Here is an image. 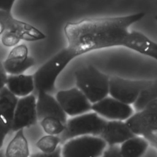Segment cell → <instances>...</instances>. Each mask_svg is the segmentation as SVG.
I'll use <instances>...</instances> for the list:
<instances>
[{"label":"cell","mask_w":157,"mask_h":157,"mask_svg":"<svg viewBox=\"0 0 157 157\" xmlns=\"http://www.w3.org/2000/svg\"><path fill=\"white\" fill-rule=\"evenodd\" d=\"M124 122L135 135L144 138L150 145L156 147L157 99L142 110L133 113Z\"/></svg>","instance_id":"obj_4"},{"label":"cell","mask_w":157,"mask_h":157,"mask_svg":"<svg viewBox=\"0 0 157 157\" xmlns=\"http://www.w3.org/2000/svg\"><path fill=\"white\" fill-rule=\"evenodd\" d=\"M7 135L0 131V150H2L3 148V145L4 143V141L6 139V137Z\"/></svg>","instance_id":"obj_28"},{"label":"cell","mask_w":157,"mask_h":157,"mask_svg":"<svg viewBox=\"0 0 157 157\" xmlns=\"http://www.w3.org/2000/svg\"><path fill=\"white\" fill-rule=\"evenodd\" d=\"M7 74L6 72L2 63L0 61V90L6 86Z\"/></svg>","instance_id":"obj_27"},{"label":"cell","mask_w":157,"mask_h":157,"mask_svg":"<svg viewBox=\"0 0 157 157\" xmlns=\"http://www.w3.org/2000/svg\"><path fill=\"white\" fill-rule=\"evenodd\" d=\"M77 88L89 102L94 103L109 94V77L89 65L77 70L75 73Z\"/></svg>","instance_id":"obj_3"},{"label":"cell","mask_w":157,"mask_h":157,"mask_svg":"<svg viewBox=\"0 0 157 157\" xmlns=\"http://www.w3.org/2000/svg\"><path fill=\"white\" fill-rule=\"evenodd\" d=\"M36 99L29 94L18 100L14 112L11 132H17L35 125L37 122Z\"/></svg>","instance_id":"obj_10"},{"label":"cell","mask_w":157,"mask_h":157,"mask_svg":"<svg viewBox=\"0 0 157 157\" xmlns=\"http://www.w3.org/2000/svg\"><path fill=\"white\" fill-rule=\"evenodd\" d=\"M29 157H61V146L52 153H43L39 151L31 153Z\"/></svg>","instance_id":"obj_25"},{"label":"cell","mask_w":157,"mask_h":157,"mask_svg":"<svg viewBox=\"0 0 157 157\" xmlns=\"http://www.w3.org/2000/svg\"><path fill=\"white\" fill-rule=\"evenodd\" d=\"M91 110L108 121H124L134 113L133 108L130 105L110 97H106L93 103L91 105Z\"/></svg>","instance_id":"obj_9"},{"label":"cell","mask_w":157,"mask_h":157,"mask_svg":"<svg viewBox=\"0 0 157 157\" xmlns=\"http://www.w3.org/2000/svg\"><path fill=\"white\" fill-rule=\"evenodd\" d=\"M135 135L124 121H108L105 123L99 135L107 146L121 144Z\"/></svg>","instance_id":"obj_13"},{"label":"cell","mask_w":157,"mask_h":157,"mask_svg":"<svg viewBox=\"0 0 157 157\" xmlns=\"http://www.w3.org/2000/svg\"><path fill=\"white\" fill-rule=\"evenodd\" d=\"M14 2L12 0H0V12L11 14Z\"/></svg>","instance_id":"obj_26"},{"label":"cell","mask_w":157,"mask_h":157,"mask_svg":"<svg viewBox=\"0 0 157 157\" xmlns=\"http://www.w3.org/2000/svg\"><path fill=\"white\" fill-rule=\"evenodd\" d=\"M18 100L6 86L0 90V131L6 135L11 132Z\"/></svg>","instance_id":"obj_15"},{"label":"cell","mask_w":157,"mask_h":157,"mask_svg":"<svg viewBox=\"0 0 157 157\" xmlns=\"http://www.w3.org/2000/svg\"><path fill=\"white\" fill-rule=\"evenodd\" d=\"M144 15V12H138L120 17L69 22L64 28L67 47L77 57L94 50L123 46L129 27Z\"/></svg>","instance_id":"obj_1"},{"label":"cell","mask_w":157,"mask_h":157,"mask_svg":"<svg viewBox=\"0 0 157 157\" xmlns=\"http://www.w3.org/2000/svg\"><path fill=\"white\" fill-rule=\"evenodd\" d=\"M156 99H157V81L155 79L150 85L139 92L133 103V107L136 112L140 111Z\"/></svg>","instance_id":"obj_20"},{"label":"cell","mask_w":157,"mask_h":157,"mask_svg":"<svg viewBox=\"0 0 157 157\" xmlns=\"http://www.w3.org/2000/svg\"><path fill=\"white\" fill-rule=\"evenodd\" d=\"M3 150L5 157H29L30 149L24 129L15 132Z\"/></svg>","instance_id":"obj_18"},{"label":"cell","mask_w":157,"mask_h":157,"mask_svg":"<svg viewBox=\"0 0 157 157\" xmlns=\"http://www.w3.org/2000/svg\"><path fill=\"white\" fill-rule=\"evenodd\" d=\"M100 157H121L119 152V146H107Z\"/></svg>","instance_id":"obj_24"},{"label":"cell","mask_w":157,"mask_h":157,"mask_svg":"<svg viewBox=\"0 0 157 157\" xmlns=\"http://www.w3.org/2000/svg\"><path fill=\"white\" fill-rule=\"evenodd\" d=\"M5 31V28H4V26L3 25V23L0 22V36L2 34V33L4 32Z\"/></svg>","instance_id":"obj_29"},{"label":"cell","mask_w":157,"mask_h":157,"mask_svg":"<svg viewBox=\"0 0 157 157\" xmlns=\"http://www.w3.org/2000/svg\"><path fill=\"white\" fill-rule=\"evenodd\" d=\"M6 87L16 97H26L34 90L33 76L23 74L7 75Z\"/></svg>","instance_id":"obj_17"},{"label":"cell","mask_w":157,"mask_h":157,"mask_svg":"<svg viewBox=\"0 0 157 157\" xmlns=\"http://www.w3.org/2000/svg\"><path fill=\"white\" fill-rule=\"evenodd\" d=\"M107 147L106 143L99 137H77L62 144L61 157H100Z\"/></svg>","instance_id":"obj_6"},{"label":"cell","mask_w":157,"mask_h":157,"mask_svg":"<svg viewBox=\"0 0 157 157\" xmlns=\"http://www.w3.org/2000/svg\"><path fill=\"white\" fill-rule=\"evenodd\" d=\"M107 120L94 112L67 119L63 132L59 135L62 145L67 140L83 135L99 137Z\"/></svg>","instance_id":"obj_5"},{"label":"cell","mask_w":157,"mask_h":157,"mask_svg":"<svg viewBox=\"0 0 157 157\" xmlns=\"http://www.w3.org/2000/svg\"><path fill=\"white\" fill-rule=\"evenodd\" d=\"M123 46L155 60L157 58L156 43L141 32L135 30L129 31L123 41Z\"/></svg>","instance_id":"obj_16"},{"label":"cell","mask_w":157,"mask_h":157,"mask_svg":"<svg viewBox=\"0 0 157 157\" xmlns=\"http://www.w3.org/2000/svg\"><path fill=\"white\" fill-rule=\"evenodd\" d=\"M0 22L3 23L5 30L15 33L21 40L36 41L46 38V36L39 30L30 24L14 18L11 14L0 12Z\"/></svg>","instance_id":"obj_12"},{"label":"cell","mask_w":157,"mask_h":157,"mask_svg":"<svg viewBox=\"0 0 157 157\" xmlns=\"http://www.w3.org/2000/svg\"><path fill=\"white\" fill-rule=\"evenodd\" d=\"M6 72L10 75H17L24 73L35 65L34 59L28 56V49L25 44L15 46L2 62Z\"/></svg>","instance_id":"obj_11"},{"label":"cell","mask_w":157,"mask_h":157,"mask_svg":"<svg viewBox=\"0 0 157 157\" xmlns=\"http://www.w3.org/2000/svg\"><path fill=\"white\" fill-rule=\"evenodd\" d=\"M154 80H131L114 76L109 78V94L112 98L126 104L134 102L139 92Z\"/></svg>","instance_id":"obj_7"},{"label":"cell","mask_w":157,"mask_h":157,"mask_svg":"<svg viewBox=\"0 0 157 157\" xmlns=\"http://www.w3.org/2000/svg\"><path fill=\"white\" fill-rule=\"evenodd\" d=\"M150 147L148 142L144 138L134 136L119 146L121 157H142Z\"/></svg>","instance_id":"obj_19"},{"label":"cell","mask_w":157,"mask_h":157,"mask_svg":"<svg viewBox=\"0 0 157 157\" xmlns=\"http://www.w3.org/2000/svg\"><path fill=\"white\" fill-rule=\"evenodd\" d=\"M0 157H5L4 155V150L3 148L0 150Z\"/></svg>","instance_id":"obj_30"},{"label":"cell","mask_w":157,"mask_h":157,"mask_svg":"<svg viewBox=\"0 0 157 157\" xmlns=\"http://www.w3.org/2000/svg\"><path fill=\"white\" fill-rule=\"evenodd\" d=\"M21 39L15 33L5 30L1 35V42L6 47H13L16 46L19 43Z\"/></svg>","instance_id":"obj_23"},{"label":"cell","mask_w":157,"mask_h":157,"mask_svg":"<svg viewBox=\"0 0 157 157\" xmlns=\"http://www.w3.org/2000/svg\"><path fill=\"white\" fill-rule=\"evenodd\" d=\"M39 123L43 131L47 135H59L65 128V124L56 118H44L39 121Z\"/></svg>","instance_id":"obj_21"},{"label":"cell","mask_w":157,"mask_h":157,"mask_svg":"<svg viewBox=\"0 0 157 157\" xmlns=\"http://www.w3.org/2000/svg\"><path fill=\"white\" fill-rule=\"evenodd\" d=\"M77 56L67 47L62 49L43 64L33 76L36 95L39 92L50 94L55 90V81L66 65Z\"/></svg>","instance_id":"obj_2"},{"label":"cell","mask_w":157,"mask_h":157,"mask_svg":"<svg viewBox=\"0 0 157 157\" xmlns=\"http://www.w3.org/2000/svg\"><path fill=\"white\" fill-rule=\"evenodd\" d=\"M56 99L67 116L74 117L91 110V103L77 87L58 91Z\"/></svg>","instance_id":"obj_8"},{"label":"cell","mask_w":157,"mask_h":157,"mask_svg":"<svg viewBox=\"0 0 157 157\" xmlns=\"http://www.w3.org/2000/svg\"><path fill=\"white\" fill-rule=\"evenodd\" d=\"M36 112L37 121L47 117H53L59 119L64 124L67 120V116L64 112L56 99L51 94L39 92L37 94Z\"/></svg>","instance_id":"obj_14"},{"label":"cell","mask_w":157,"mask_h":157,"mask_svg":"<svg viewBox=\"0 0 157 157\" xmlns=\"http://www.w3.org/2000/svg\"><path fill=\"white\" fill-rule=\"evenodd\" d=\"M61 145L59 135H45L40 137L36 143V147L40 152L52 153Z\"/></svg>","instance_id":"obj_22"}]
</instances>
